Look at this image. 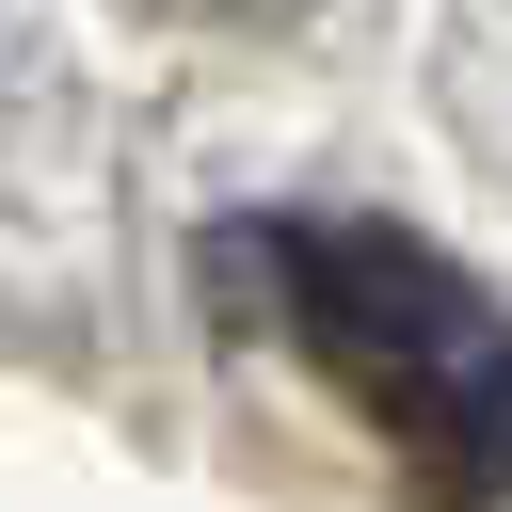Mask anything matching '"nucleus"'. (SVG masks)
<instances>
[{
	"instance_id": "obj_1",
	"label": "nucleus",
	"mask_w": 512,
	"mask_h": 512,
	"mask_svg": "<svg viewBox=\"0 0 512 512\" xmlns=\"http://www.w3.org/2000/svg\"><path fill=\"white\" fill-rule=\"evenodd\" d=\"M224 272L256 288V320L448 496V512H496L512 496V320L416 256L400 224H336V208H272V224H224Z\"/></svg>"
},
{
	"instance_id": "obj_2",
	"label": "nucleus",
	"mask_w": 512,
	"mask_h": 512,
	"mask_svg": "<svg viewBox=\"0 0 512 512\" xmlns=\"http://www.w3.org/2000/svg\"><path fill=\"white\" fill-rule=\"evenodd\" d=\"M432 96H448L464 160L512 192V0H464V16H448V48H432Z\"/></svg>"
},
{
	"instance_id": "obj_3",
	"label": "nucleus",
	"mask_w": 512,
	"mask_h": 512,
	"mask_svg": "<svg viewBox=\"0 0 512 512\" xmlns=\"http://www.w3.org/2000/svg\"><path fill=\"white\" fill-rule=\"evenodd\" d=\"M144 16H192V32H304L320 0H144Z\"/></svg>"
}]
</instances>
